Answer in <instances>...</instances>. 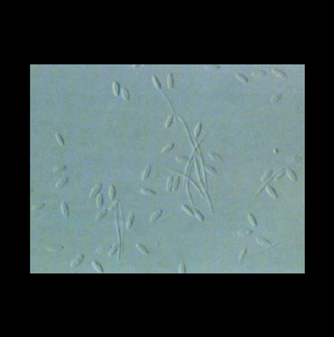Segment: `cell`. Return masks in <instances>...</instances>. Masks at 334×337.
Masks as SVG:
<instances>
[{
    "instance_id": "cell-1",
    "label": "cell",
    "mask_w": 334,
    "mask_h": 337,
    "mask_svg": "<svg viewBox=\"0 0 334 337\" xmlns=\"http://www.w3.org/2000/svg\"><path fill=\"white\" fill-rule=\"evenodd\" d=\"M101 188H102V184L101 183L95 184V186L93 187V189H92L90 192V198H94L95 196H97L99 194V192H100Z\"/></svg>"
},
{
    "instance_id": "cell-2",
    "label": "cell",
    "mask_w": 334,
    "mask_h": 337,
    "mask_svg": "<svg viewBox=\"0 0 334 337\" xmlns=\"http://www.w3.org/2000/svg\"><path fill=\"white\" fill-rule=\"evenodd\" d=\"M197 150H199V153H200V162H201V167H202V169H203V174H204L205 185H206V188H208V186H207V179H206V167H205L204 159H203L202 154H201V152H200V148H198V149H197Z\"/></svg>"
},
{
    "instance_id": "cell-3",
    "label": "cell",
    "mask_w": 334,
    "mask_h": 337,
    "mask_svg": "<svg viewBox=\"0 0 334 337\" xmlns=\"http://www.w3.org/2000/svg\"><path fill=\"white\" fill-rule=\"evenodd\" d=\"M83 259H84V254H79V255H78V256L76 257V258L72 261L71 264H70L71 268H75V267H77V266L79 264V263H82Z\"/></svg>"
},
{
    "instance_id": "cell-4",
    "label": "cell",
    "mask_w": 334,
    "mask_h": 337,
    "mask_svg": "<svg viewBox=\"0 0 334 337\" xmlns=\"http://www.w3.org/2000/svg\"><path fill=\"white\" fill-rule=\"evenodd\" d=\"M265 188L266 189V191H267V192L269 193L270 194V196H272V198H273L274 199H277V198H278V196H277V193H276V190L273 188V187L271 186V185H267Z\"/></svg>"
},
{
    "instance_id": "cell-5",
    "label": "cell",
    "mask_w": 334,
    "mask_h": 337,
    "mask_svg": "<svg viewBox=\"0 0 334 337\" xmlns=\"http://www.w3.org/2000/svg\"><path fill=\"white\" fill-rule=\"evenodd\" d=\"M286 173L287 174L288 177L292 181H293V182H297V176L294 171H292V169H290V168H287V169L286 170Z\"/></svg>"
},
{
    "instance_id": "cell-6",
    "label": "cell",
    "mask_w": 334,
    "mask_h": 337,
    "mask_svg": "<svg viewBox=\"0 0 334 337\" xmlns=\"http://www.w3.org/2000/svg\"><path fill=\"white\" fill-rule=\"evenodd\" d=\"M134 219H135V213L132 212H130L129 218H128V219H127V222H126L127 229H130V228H132L133 223H134Z\"/></svg>"
},
{
    "instance_id": "cell-7",
    "label": "cell",
    "mask_w": 334,
    "mask_h": 337,
    "mask_svg": "<svg viewBox=\"0 0 334 337\" xmlns=\"http://www.w3.org/2000/svg\"><path fill=\"white\" fill-rule=\"evenodd\" d=\"M150 171H151V166L150 165H148V166L145 167V170L142 173V180L147 179L149 176V174H150Z\"/></svg>"
},
{
    "instance_id": "cell-8",
    "label": "cell",
    "mask_w": 334,
    "mask_h": 337,
    "mask_svg": "<svg viewBox=\"0 0 334 337\" xmlns=\"http://www.w3.org/2000/svg\"><path fill=\"white\" fill-rule=\"evenodd\" d=\"M272 71L274 73V74L277 76V77H280V78H283V79H287V75L285 74L284 72H282V71H281L280 69H276V68H273V69H272Z\"/></svg>"
},
{
    "instance_id": "cell-9",
    "label": "cell",
    "mask_w": 334,
    "mask_h": 337,
    "mask_svg": "<svg viewBox=\"0 0 334 337\" xmlns=\"http://www.w3.org/2000/svg\"><path fill=\"white\" fill-rule=\"evenodd\" d=\"M161 214H162V210L160 209V210H158V211H156L155 212V213H153L151 215V217H150V219H149V221H150L151 222H156L158 219H159V218L161 216Z\"/></svg>"
},
{
    "instance_id": "cell-10",
    "label": "cell",
    "mask_w": 334,
    "mask_h": 337,
    "mask_svg": "<svg viewBox=\"0 0 334 337\" xmlns=\"http://www.w3.org/2000/svg\"><path fill=\"white\" fill-rule=\"evenodd\" d=\"M252 75H255V76H257V77H261V76H262V77H265V76L266 75V72L265 70H263V69H256L252 72Z\"/></svg>"
},
{
    "instance_id": "cell-11",
    "label": "cell",
    "mask_w": 334,
    "mask_h": 337,
    "mask_svg": "<svg viewBox=\"0 0 334 337\" xmlns=\"http://www.w3.org/2000/svg\"><path fill=\"white\" fill-rule=\"evenodd\" d=\"M112 86H113L114 95H115V96H118L119 94H120V85H119V83L116 80H114Z\"/></svg>"
},
{
    "instance_id": "cell-12",
    "label": "cell",
    "mask_w": 334,
    "mask_h": 337,
    "mask_svg": "<svg viewBox=\"0 0 334 337\" xmlns=\"http://www.w3.org/2000/svg\"><path fill=\"white\" fill-rule=\"evenodd\" d=\"M174 146H175L174 143H169V144L165 145V147H163V149L161 150L160 153L161 154H165V153H167V152H169L171 150V149L174 147Z\"/></svg>"
},
{
    "instance_id": "cell-13",
    "label": "cell",
    "mask_w": 334,
    "mask_h": 337,
    "mask_svg": "<svg viewBox=\"0 0 334 337\" xmlns=\"http://www.w3.org/2000/svg\"><path fill=\"white\" fill-rule=\"evenodd\" d=\"M141 192L145 195H149V196H156V192H154L153 190L149 189V188H141Z\"/></svg>"
},
{
    "instance_id": "cell-14",
    "label": "cell",
    "mask_w": 334,
    "mask_h": 337,
    "mask_svg": "<svg viewBox=\"0 0 334 337\" xmlns=\"http://www.w3.org/2000/svg\"><path fill=\"white\" fill-rule=\"evenodd\" d=\"M115 194H116V189L115 187H114L113 184H111L110 187V190H109V195H110V199H114L115 198Z\"/></svg>"
},
{
    "instance_id": "cell-15",
    "label": "cell",
    "mask_w": 334,
    "mask_h": 337,
    "mask_svg": "<svg viewBox=\"0 0 334 337\" xmlns=\"http://www.w3.org/2000/svg\"><path fill=\"white\" fill-rule=\"evenodd\" d=\"M257 243H258L259 244H262V245L266 246V247H270V246L272 245V243L271 242H269V241H267L266 239H265V238H257Z\"/></svg>"
},
{
    "instance_id": "cell-16",
    "label": "cell",
    "mask_w": 334,
    "mask_h": 337,
    "mask_svg": "<svg viewBox=\"0 0 334 337\" xmlns=\"http://www.w3.org/2000/svg\"><path fill=\"white\" fill-rule=\"evenodd\" d=\"M167 85H168V87H169V89H173V87H174V79H173V76H172V74L171 73H169V75H168V78H167Z\"/></svg>"
},
{
    "instance_id": "cell-17",
    "label": "cell",
    "mask_w": 334,
    "mask_h": 337,
    "mask_svg": "<svg viewBox=\"0 0 334 337\" xmlns=\"http://www.w3.org/2000/svg\"><path fill=\"white\" fill-rule=\"evenodd\" d=\"M68 180H69L68 177H62V178L59 179L58 181V182L56 183V187H63L67 183V182H68Z\"/></svg>"
},
{
    "instance_id": "cell-18",
    "label": "cell",
    "mask_w": 334,
    "mask_h": 337,
    "mask_svg": "<svg viewBox=\"0 0 334 337\" xmlns=\"http://www.w3.org/2000/svg\"><path fill=\"white\" fill-rule=\"evenodd\" d=\"M103 201H104L103 194H101V193L100 194V193H99L98 196H97V200H96V204H97L98 208H101V207H102V205H103Z\"/></svg>"
},
{
    "instance_id": "cell-19",
    "label": "cell",
    "mask_w": 334,
    "mask_h": 337,
    "mask_svg": "<svg viewBox=\"0 0 334 337\" xmlns=\"http://www.w3.org/2000/svg\"><path fill=\"white\" fill-rule=\"evenodd\" d=\"M179 182H180V177L179 176H176L175 178L173 179V183H172V190L174 192H176L178 188V186H179Z\"/></svg>"
},
{
    "instance_id": "cell-20",
    "label": "cell",
    "mask_w": 334,
    "mask_h": 337,
    "mask_svg": "<svg viewBox=\"0 0 334 337\" xmlns=\"http://www.w3.org/2000/svg\"><path fill=\"white\" fill-rule=\"evenodd\" d=\"M136 248H137V249H138L141 253H144V254H149V251H148V249H146V248H145V246H143L142 244H141V243H136Z\"/></svg>"
},
{
    "instance_id": "cell-21",
    "label": "cell",
    "mask_w": 334,
    "mask_h": 337,
    "mask_svg": "<svg viewBox=\"0 0 334 337\" xmlns=\"http://www.w3.org/2000/svg\"><path fill=\"white\" fill-rule=\"evenodd\" d=\"M61 209H62V212H63V216H64L65 218L68 217V216H69V208H68V206H67V204L64 202H62Z\"/></svg>"
},
{
    "instance_id": "cell-22",
    "label": "cell",
    "mask_w": 334,
    "mask_h": 337,
    "mask_svg": "<svg viewBox=\"0 0 334 337\" xmlns=\"http://www.w3.org/2000/svg\"><path fill=\"white\" fill-rule=\"evenodd\" d=\"M186 178H187V180H189V181H190V182H191V183H192V184H193V185H194V186H195V187H196V189H197V191H198V192H200V194H201V196H202V197H203V198H204V197H205V196H204V193H203V192H202V191H201V189H200V187H198V185H197V184H196V182H194V180H192V179H191V178H190V177H189V175H188V176H187V177H186V178H185V179H186Z\"/></svg>"
},
{
    "instance_id": "cell-23",
    "label": "cell",
    "mask_w": 334,
    "mask_h": 337,
    "mask_svg": "<svg viewBox=\"0 0 334 337\" xmlns=\"http://www.w3.org/2000/svg\"><path fill=\"white\" fill-rule=\"evenodd\" d=\"M152 80H153V82H154V85H155V86L156 87V89H158L159 90H162V89H161V85H160V81H159V79H158V78L156 77L155 75H153L152 76Z\"/></svg>"
},
{
    "instance_id": "cell-24",
    "label": "cell",
    "mask_w": 334,
    "mask_h": 337,
    "mask_svg": "<svg viewBox=\"0 0 334 337\" xmlns=\"http://www.w3.org/2000/svg\"><path fill=\"white\" fill-rule=\"evenodd\" d=\"M272 169H270L267 171H266L265 174H264L263 177H262V182H266V181H267V179H269L270 177H272Z\"/></svg>"
},
{
    "instance_id": "cell-25",
    "label": "cell",
    "mask_w": 334,
    "mask_h": 337,
    "mask_svg": "<svg viewBox=\"0 0 334 337\" xmlns=\"http://www.w3.org/2000/svg\"><path fill=\"white\" fill-rule=\"evenodd\" d=\"M193 212H194V216H196V218L198 219L199 221H200V222H203L204 221V217H203V215L200 213V212L197 210V209H196V208H194L193 209Z\"/></svg>"
},
{
    "instance_id": "cell-26",
    "label": "cell",
    "mask_w": 334,
    "mask_h": 337,
    "mask_svg": "<svg viewBox=\"0 0 334 337\" xmlns=\"http://www.w3.org/2000/svg\"><path fill=\"white\" fill-rule=\"evenodd\" d=\"M209 156H210V157H211V159H213V160L220 161H222V157H221L219 154L216 153V152H213V151L210 152V153H209Z\"/></svg>"
},
{
    "instance_id": "cell-27",
    "label": "cell",
    "mask_w": 334,
    "mask_h": 337,
    "mask_svg": "<svg viewBox=\"0 0 334 337\" xmlns=\"http://www.w3.org/2000/svg\"><path fill=\"white\" fill-rule=\"evenodd\" d=\"M92 264H93L94 269L96 270L97 272H99V273H104V270H103L102 267H101V265L100 264V263H98L96 261H92Z\"/></svg>"
},
{
    "instance_id": "cell-28",
    "label": "cell",
    "mask_w": 334,
    "mask_h": 337,
    "mask_svg": "<svg viewBox=\"0 0 334 337\" xmlns=\"http://www.w3.org/2000/svg\"><path fill=\"white\" fill-rule=\"evenodd\" d=\"M201 126H202L201 122H198V124L196 125L195 128V138H197L199 136L200 131H201Z\"/></svg>"
},
{
    "instance_id": "cell-29",
    "label": "cell",
    "mask_w": 334,
    "mask_h": 337,
    "mask_svg": "<svg viewBox=\"0 0 334 337\" xmlns=\"http://www.w3.org/2000/svg\"><path fill=\"white\" fill-rule=\"evenodd\" d=\"M106 212H107V208H104V209H103V210H101L97 214V216H96V220L97 221H100V219H102L104 217V216H105Z\"/></svg>"
},
{
    "instance_id": "cell-30",
    "label": "cell",
    "mask_w": 334,
    "mask_h": 337,
    "mask_svg": "<svg viewBox=\"0 0 334 337\" xmlns=\"http://www.w3.org/2000/svg\"><path fill=\"white\" fill-rule=\"evenodd\" d=\"M236 76L237 77V79H239V80H241V82H243V83H247V82H248V79L245 75H243L242 74H241V73H236Z\"/></svg>"
},
{
    "instance_id": "cell-31",
    "label": "cell",
    "mask_w": 334,
    "mask_h": 337,
    "mask_svg": "<svg viewBox=\"0 0 334 337\" xmlns=\"http://www.w3.org/2000/svg\"><path fill=\"white\" fill-rule=\"evenodd\" d=\"M186 190L187 195H188L189 198H190V203H191V205L194 207V202H193V200H192V198H191V195H190V187H189V182H188V181H187V182H186Z\"/></svg>"
},
{
    "instance_id": "cell-32",
    "label": "cell",
    "mask_w": 334,
    "mask_h": 337,
    "mask_svg": "<svg viewBox=\"0 0 334 337\" xmlns=\"http://www.w3.org/2000/svg\"><path fill=\"white\" fill-rule=\"evenodd\" d=\"M248 218H249V221H250L251 223H252V226H254V227H256V226H257L256 220L255 217H254V216H253V214L249 213V215H248Z\"/></svg>"
},
{
    "instance_id": "cell-33",
    "label": "cell",
    "mask_w": 334,
    "mask_h": 337,
    "mask_svg": "<svg viewBox=\"0 0 334 337\" xmlns=\"http://www.w3.org/2000/svg\"><path fill=\"white\" fill-rule=\"evenodd\" d=\"M173 177H170L167 181V192H170L172 190V183H173Z\"/></svg>"
},
{
    "instance_id": "cell-34",
    "label": "cell",
    "mask_w": 334,
    "mask_h": 337,
    "mask_svg": "<svg viewBox=\"0 0 334 337\" xmlns=\"http://www.w3.org/2000/svg\"><path fill=\"white\" fill-rule=\"evenodd\" d=\"M122 95H123L124 99H125V100H130V93H129V90H127L126 88L122 89Z\"/></svg>"
},
{
    "instance_id": "cell-35",
    "label": "cell",
    "mask_w": 334,
    "mask_h": 337,
    "mask_svg": "<svg viewBox=\"0 0 334 337\" xmlns=\"http://www.w3.org/2000/svg\"><path fill=\"white\" fill-rule=\"evenodd\" d=\"M55 137H56L57 141H58L59 144L60 146H62V147H63V146H64V141H63V139L62 136H60L59 133H55Z\"/></svg>"
},
{
    "instance_id": "cell-36",
    "label": "cell",
    "mask_w": 334,
    "mask_h": 337,
    "mask_svg": "<svg viewBox=\"0 0 334 337\" xmlns=\"http://www.w3.org/2000/svg\"><path fill=\"white\" fill-rule=\"evenodd\" d=\"M182 209H183V210L185 211L188 215H190V216H194V212H193V211L189 208L188 206H186V205H182Z\"/></svg>"
},
{
    "instance_id": "cell-37",
    "label": "cell",
    "mask_w": 334,
    "mask_h": 337,
    "mask_svg": "<svg viewBox=\"0 0 334 337\" xmlns=\"http://www.w3.org/2000/svg\"><path fill=\"white\" fill-rule=\"evenodd\" d=\"M285 172H286V170H285V169H282V171H278V172L276 173V176H275V180H276V181L280 180V179H281V177H282L283 176H284Z\"/></svg>"
},
{
    "instance_id": "cell-38",
    "label": "cell",
    "mask_w": 334,
    "mask_h": 337,
    "mask_svg": "<svg viewBox=\"0 0 334 337\" xmlns=\"http://www.w3.org/2000/svg\"><path fill=\"white\" fill-rule=\"evenodd\" d=\"M205 167H206V170H207L209 172H211L212 175H216V173H217V171H216L215 168L211 166H210V165H206V166L205 165Z\"/></svg>"
},
{
    "instance_id": "cell-39",
    "label": "cell",
    "mask_w": 334,
    "mask_h": 337,
    "mask_svg": "<svg viewBox=\"0 0 334 337\" xmlns=\"http://www.w3.org/2000/svg\"><path fill=\"white\" fill-rule=\"evenodd\" d=\"M282 95L281 94L274 95H272V96L271 101H272V102H277V101H279L280 100L282 99Z\"/></svg>"
},
{
    "instance_id": "cell-40",
    "label": "cell",
    "mask_w": 334,
    "mask_h": 337,
    "mask_svg": "<svg viewBox=\"0 0 334 337\" xmlns=\"http://www.w3.org/2000/svg\"><path fill=\"white\" fill-rule=\"evenodd\" d=\"M179 273L180 274H186V267L185 263H181L179 266Z\"/></svg>"
},
{
    "instance_id": "cell-41",
    "label": "cell",
    "mask_w": 334,
    "mask_h": 337,
    "mask_svg": "<svg viewBox=\"0 0 334 337\" xmlns=\"http://www.w3.org/2000/svg\"><path fill=\"white\" fill-rule=\"evenodd\" d=\"M119 249V244L118 243H115L114 245L112 247V249H110V253H109V256H112L114 253H115V252L117 250Z\"/></svg>"
},
{
    "instance_id": "cell-42",
    "label": "cell",
    "mask_w": 334,
    "mask_h": 337,
    "mask_svg": "<svg viewBox=\"0 0 334 337\" xmlns=\"http://www.w3.org/2000/svg\"><path fill=\"white\" fill-rule=\"evenodd\" d=\"M118 205H119V201L118 200H116V201H114L112 204H111L110 207H109V208H108V210L109 211H112V210H114V209H116L117 208V207H118Z\"/></svg>"
},
{
    "instance_id": "cell-43",
    "label": "cell",
    "mask_w": 334,
    "mask_h": 337,
    "mask_svg": "<svg viewBox=\"0 0 334 337\" xmlns=\"http://www.w3.org/2000/svg\"><path fill=\"white\" fill-rule=\"evenodd\" d=\"M172 122H173V116H170L169 118L167 119L166 122H165V128H169L171 124H172Z\"/></svg>"
},
{
    "instance_id": "cell-44",
    "label": "cell",
    "mask_w": 334,
    "mask_h": 337,
    "mask_svg": "<svg viewBox=\"0 0 334 337\" xmlns=\"http://www.w3.org/2000/svg\"><path fill=\"white\" fill-rule=\"evenodd\" d=\"M44 206V203H37L36 205H34V206L32 207V210H33V211H36V210H38V209H41Z\"/></svg>"
},
{
    "instance_id": "cell-45",
    "label": "cell",
    "mask_w": 334,
    "mask_h": 337,
    "mask_svg": "<svg viewBox=\"0 0 334 337\" xmlns=\"http://www.w3.org/2000/svg\"><path fill=\"white\" fill-rule=\"evenodd\" d=\"M288 161H293V162H300V161H301V158L300 157H298V156H297V157H292L288 158Z\"/></svg>"
},
{
    "instance_id": "cell-46",
    "label": "cell",
    "mask_w": 334,
    "mask_h": 337,
    "mask_svg": "<svg viewBox=\"0 0 334 337\" xmlns=\"http://www.w3.org/2000/svg\"><path fill=\"white\" fill-rule=\"evenodd\" d=\"M176 159L177 161H179V162H184V161H187V157H185V156H178Z\"/></svg>"
},
{
    "instance_id": "cell-47",
    "label": "cell",
    "mask_w": 334,
    "mask_h": 337,
    "mask_svg": "<svg viewBox=\"0 0 334 337\" xmlns=\"http://www.w3.org/2000/svg\"><path fill=\"white\" fill-rule=\"evenodd\" d=\"M246 252H247V249H246V248H244L243 250L241 251V253H240V257H239V259L240 260H242L244 259V257L246 256Z\"/></svg>"
},
{
    "instance_id": "cell-48",
    "label": "cell",
    "mask_w": 334,
    "mask_h": 337,
    "mask_svg": "<svg viewBox=\"0 0 334 337\" xmlns=\"http://www.w3.org/2000/svg\"><path fill=\"white\" fill-rule=\"evenodd\" d=\"M252 230H246V231H245L244 232V235H250V234H252Z\"/></svg>"
},
{
    "instance_id": "cell-49",
    "label": "cell",
    "mask_w": 334,
    "mask_h": 337,
    "mask_svg": "<svg viewBox=\"0 0 334 337\" xmlns=\"http://www.w3.org/2000/svg\"><path fill=\"white\" fill-rule=\"evenodd\" d=\"M274 151V152H276H276L278 151V150H275V151Z\"/></svg>"
}]
</instances>
